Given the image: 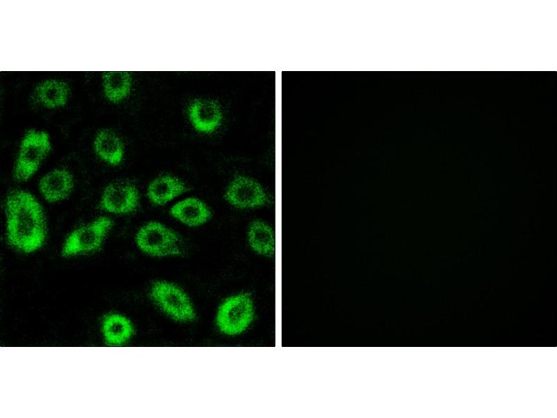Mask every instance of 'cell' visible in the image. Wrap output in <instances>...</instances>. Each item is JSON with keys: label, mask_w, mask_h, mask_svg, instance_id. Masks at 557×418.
Segmentation results:
<instances>
[{"label": "cell", "mask_w": 557, "mask_h": 418, "mask_svg": "<svg viewBox=\"0 0 557 418\" xmlns=\"http://www.w3.org/2000/svg\"><path fill=\"white\" fill-rule=\"evenodd\" d=\"M4 209L8 244L26 254L41 248L47 237V223L35 196L23 189H13L6 198Z\"/></svg>", "instance_id": "1"}, {"label": "cell", "mask_w": 557, "mask_h": 418, "mask_svg": "<svg viewBox=\"0 0 557 418\" xmlns=\"http://www.w3.org/2000/svg\"><path fill=\"white\" fill-rule=\"evenodd\" d=\"M113 224L110 217L101 216L74 229L65 238L61 255L70 257L100 250Z\"/></svg>", "instance_id": "2"}, {"label": "cell", "mask_w": 557, "mask_h": 418, "mask_svg": "<svg viewBox=\"0 0 557 418\" xmlns=\"http://www.w3.org/2000/svg\"><path fill=\"white\" fill-rule=\"evenodd\" d=\"M51 150L49 135L43 131L29 130L24 136L15 163L13 177L19 182L30 179Z\"/></svg>", "instance_id": "3"}, {"label": "cell", "mask_w": 557, "mask_h": 418, "mask_svg": "<svg viewBox=\"0 0 557 418\" xmlns=\"http://www.w3.org/2000/svg\"><path fill=\"white\" fill-rule=\"evenodd\" d=\"M135 240L142 251L153 256H175L182 253L179 235L157 222H150L141 227Z\"/></svg>", "instance_id": "4"}, {"label": "cell", "mask_w": 557, "mask_h": 418, "mask_svg": "<svg viewBox=\"0 0 557 418\" xmlns=\"http://www.w3.org/2000/svg\"><path fill=\"white\" fill-rule=\"evenodd\" d=\"M253 318V305L251 297L239 294L226 300L217 315V325L223 333L236 335L244 331Z\"/></svg>", "instance_id": "5"}, {"label": "cell", "mask_w": 557, "mask_h": 418, "mask_svg": "<svg viewBox=\"0 0 557 418\" xmlns=\"http://www.w3.org/2000/svg\"><path fill=\"white\" fill-rule=\"evenodd\" d=\"M150 295L160 308L174 319L185 322L194 318V311L188 297L175 285L157 281L151 288Z\"/></svg>", "instance_id": "6"}, {"label": "cell", "mask_w": 557, "mask_h": 418, "mask_svg": "<svg viewBox=\"0 0 557 418\" xmlns=\"http://www.w3.org/2000/svg\"><path fill=\"white\" fill-rule=\"evenodd\" d=\"M139 203L136 187L127 181L109 183L101 195L100 208L110 213L125 215L134 212Z\"/></svg>", "instance_id": "7"}, {"label": "cell", "mask_w": 557, "mask_h": 418, "mask_svg": "<svg viewBox=\"0 0 557 418\" xmlns=\"http://www.w3.org/2000/svg\"><path fill=\"white\" fill-rule=\"evenodd\" d=\"M225 199L239 208H251L264 206L269 198L256 180L246 176L235 177L228 185Z\"/></svg>", "instance_id": "8"}, {"label": "cell", "mask_w": 557, "mask_h": 418, "mask_svg": "<svg viewBox=\"0 0 557 418\" xmlns=\"http://www.w3.org/2000/svg\"><path fill=\"white\" fill-rule=\"evenodd\" d=\"M74 187L72 173L63 168L53 169L44 175L39 181L38 189L43 198L49 203L67 199Z\"/></svg>", "instance_id": "9"}, {"label": "cell", "mask_w": 557, "mask_h": 418, "mask_svg": "<svg viewBox=\"0 0 557 418\" xmlns=\"http://www.w3.org/2000/svg\"><path fill=\"white\" fill-rule=\"evenodd\" d=\"M189 116L194 127L203 132L214 130L221 121L219 104L213 100L200 99L194 101L189 108Z\"/></svg>", "instance_id": "10"}, {"label": "cell", "mask_w": 557, "mask_h": 418, "mask_svg": "<svg viewBox=\"0 0 557 418\" xmlns=\"http://www.w3.org/2000/svg\"><path fill=\"white\" fill-rule=\"evenodd\" d=\"M187 187L179 178L163 175L152 180L147 189V196L155 205L161 206L187 191Z\"/></svg>", "instance_id": "11"}, {"label": "cell", "mask_w": 557, "mask_h": 418, "mask_svg": "<svg viewBox=\"0 0 557 418\" xmlns=\"http://www.w3.org/2000/svg\"><path fill=\"white\" fill-rule=\"evenodd\" d=\"M170 212L173 217L190 226L203 224L211 217V212L206 204L193 197L177 203L171 208Z\"/></svg>", "instance_id": "12"}, {"label": "cell", "mask_w": 557, "mask_h": 418, "mask_svg": "<svg viewBox=\"0 0 557 418\" xmlns=\"http://www.w3.org/2000/svg\"><path fill=\"white\" fill-rule=\"evenodd\" d=\"M94 149L97 155L104 162L118 165L123 160L124 147L120 139L112 131H100L94 140Z\"/></svg>", "instance_id": "13"}, {"label": "cell", "mask_w": 557, "mask_h": 418, "mask_svg": "<svg viewBox=\"0 0 557 418\" xmlns=\"http://www.w3.org/2000/svg\"><path fill=\"white\" fill-rule=\"evenodd\" d=\"M70 89L63 81L49 79L39 84L34 91V97L43 106L55 108L63 106Z\"/></svg>", "instance_id": "14"}, {"label": "cell", "mask_w": 557, "mask_h": 418, "mask_svg": "<svg viewBox=\"0 0 557 418\" xmlns=\"http://www.w3.org/2000/svg\"><path fill=\"white\" fill-rule=\"evenodd\" d=\"M248 238L250 246L257 253L272 256L275 251V237L272 229L266 223L256 220L249 229Z\"/></svg>", "instance_id": "15"}, {"label": "cell", "mask_w": 557, "mask_h": 418, "mask_svg": "<svg viewBox=\"0 0 557 418\" xmlns=\"http://www.w3.org/2000/svg\"><path fill=\"white\" fill-rule=\"evenodd\" d=\"M102 330L106 341L111 345L125 342L133 332L130 322L118 314L107 316L102 321Z\"/></svg>", "instance_id": "16"}, {"label": "cell", "mask_w": 557, "mask_h": 418, "mask_svg": "<svg viewBox=\"0 0 557 418\" xmlns=\"http://www.w3.org/2000/svg\"><path fill=\"white\" fill-rule=\"evenodd\" d=\"M103 88L105 96L112 102H118L130 93L132 79L126 71H109L102 76Z\"/></svg>", "instance_id": "17"}]
</instances>
